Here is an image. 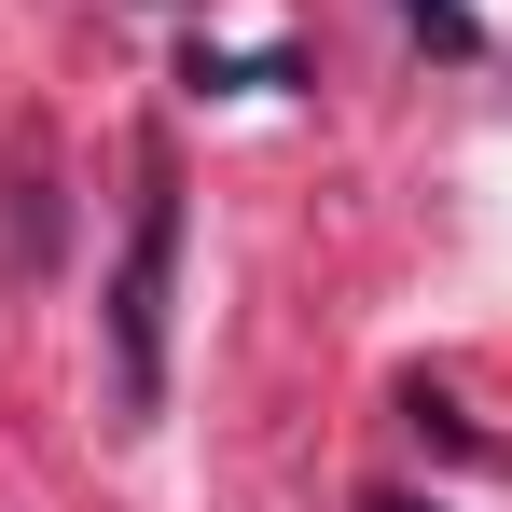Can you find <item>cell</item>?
<instances>
[{"instance_id": "7a4b0ae2", "label": "cell", "mask_w": 512, "mask_h": 512, "mask_svg": "<svg viewBox=\"0 0 512 512\" xmlns=\"http://www.w3.org/2000/svg\"><path fill=\"white\" fill-rule=\"evenodd\" d=\"M402 14H416V28H429V42H443V56H471V42H485V28H471L457 0H402Z\"/></svg>"}, {"instance_id": "3957f363", "label": "cell", "mask_w": 512, "mask_h": 512, "mask_svg": "<svg viewBox=\"0 0 512 512\" xmlns=\"http://www.w3.org/2000/svg\"><path fill=\"white\" fill-rule=\"evenodd\" d=\"M360 512H416V499H360Z\"/></svg>"}, {"instance_id": "6da1fadb", "label": "cell", "mask_w": 512, "mask_h": 512, "mask_svg": "<svg viewBox=\"0 0 512 512\" xmlns=\"http://www.w3.org/2000/svg\"><path fill=\"white\" fill-rule=\"evenodd\" d=\"M167 277H180V194L153 180L125 222V263H111V416L125 429L167 416Z\"/></svg>"}]
</instances>
